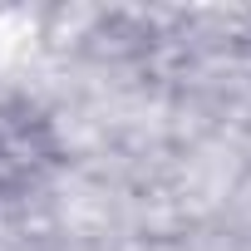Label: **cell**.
Returning a JSON list of instances; mask_svg holds the SVG:
<instances>
[{
    "instance_id": "1",
    "label": "cell",
    "mask_w": 251,
    "mask_h": 251,
    "mask_svg": "<svg viewBox=\"0 0 251 251\" xmlns=\"http://www.w3.org/2000/svg\"><path fill=\"white\" fill-rule=\"evenodd\" d=\"M64 163L69 148L59 123L30 99H0V202L40 192Z\"/></svg>"
}]
</instances>
